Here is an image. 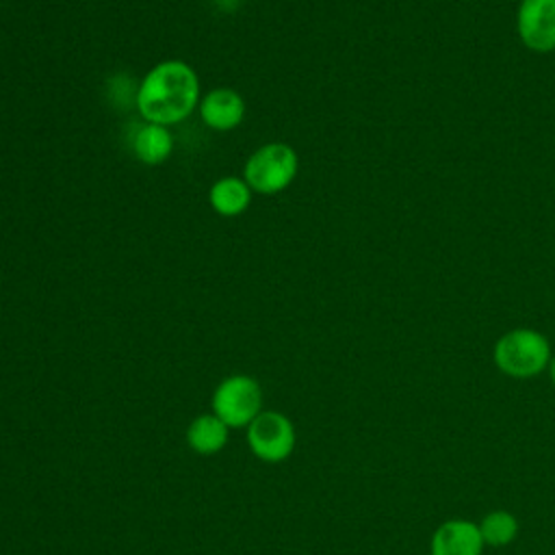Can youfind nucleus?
Here are the masks:
<instances>
[{
    "mask_svg": "<svg viewBox=\"0 0 555 555\" xmlns=\"http://www.w3.org/2000/svg\"><path fill=\"white\" fill-rule=\"evenodd\" d=\"M202 98L197 72L180 59L158 61L137 85L134 106L143 121L173 126L197 111Z\"/></svg>",
    "mask_w": 555,
    "mask_h": 555,
    "instance_id": "1",
    "label": "nucleus"
},
{
    "mask_svg": "<svg viewBox=\"0 0 555 555\" xmlns=\"http://www.w3.org/2000/svg\"><path fill=\"white\" fill-rule=\"evenodd\" d=\"M492 358L501 373L516 379H527L548 369L551 345L542 332L531 327H516L505 332L494 343Z\"/></svg>",
    "mask_w": 555,
    "mask_h": 555,
    "instance_id": "2",
    "label": "nucleus"
},
{
    "mask_svg": "<svg viewBox=\"0 0 555 555\" xmlns=\"http://www.w3.org/2000/svg\"><path fill=\"white\" fill-rule=\"evenodd\" d=\"M299 171V156L293 145L271 141L256 147L243 167V180L254 193L275 195L288 189Z\"/></svg>",
    "mask_w": 555,
    "mask_h": 555,
    "instance_id": "3",
    "label": "nucleus"
},
{
    "mask_svg": "<svg viewBox=\"0 0 555 555\" xmlns=\"http://www.w3.org/2000/svg\"><path fill=\"white\" fill-rule=\"evenodd\" d=\"M210 405L228 427H247L262 412V388L251 375H228L217 384Z\"/></svg>",
    "mask_w": 555,
    "mask_h": 555,
    "instance_id": "4",
    "label": "nucleus"
},
{
    "mask_svg": "<svg viewBox=\"0 0 555 555\" xmlns=\"http://www.w3.org/2000/svg\"><path fill=\"white\" fill-rule=\"evenodd\" d=\"M247 444L249 451L262 462H284L295 449V427L286 414L262 410L247 425Z\"/></svg>",
    "mask_w": 555,
    "mask_h": 555,
    "instance_id": "5",
    "label": "nucleus"
},
{
    "mask_svg": "<svg viewBox=\"0 0 555 555\" xmlns=\"http://www.w3.org/2000/svg\"><path fill=\"white\" fill-rule=\"evenodd\" d=\"M516 30L533 52L555 50V0H522L516 11Z\"/></svg>",
    "mask_w": 555,
    "mask_h": 555,
    "instance_id": "6",
    "label": "nucleus"
},
{
    "mask_svg": "<svg viewBox=\"0 0 555 555\" xmlns=\"http://www.w3.org/2000/svg\"><path fill=\"white\" fill-rule=\"evenodd\" d=\"M197 111H199L202 121L210 130L228 132V130H234L236 126H241V121L245 119L247 104L236 89L217 87V89L206 91L199 98Z\"/></svg>",
    "mask_w": 555,
    "mask_h": 555,
    "instance_id": "7",
    "label": "nucleus"
},
{
    "mask_svg": "<svg viewBox=\"0 0 555 555\" xmlns=\"http://www.w3.org/2000/svg\"><path fill=\"white\" fill-rule=\"evenodd\" d=\"M479 527L464 518L444 520L431 535V555H481Z\"/></svg>",
    "mask_w": 555,
    "mask_h": 555,
    "instance_id": "8",
    "label": "nucleus"
},
{
    "mask_svg": "<svg viewBox=\"0 0 555 555\" xmlns=\"http://www.w3.org/2000/svg\"><path fill=\"white\" fill-rule=\"evenodd\" d=\"M130 147H132V154L139 163H143L147 167H156V165H163L171 156L173 134L167 126L143 121L134 130Z\"/></svg>",
    "mask_w": 555,
    "mask_h": 555,
    "instance_id": "9",
    "label": "nucleus"
},
{
    "mask_svg": "<svg viewBox=\"0 0 555 555\" xmlns=\"http://www.w3.org/2000/svg\"><path fill=\"white\" fill-rule=\"evenodd\" d=\"M251 189L243 176H223L208 189V204L221 217H238L251 204Z\"/></svg>",
    "mask_w": 555,
    "mask_h": 555,
    "instance_id": "10",
    "label": "nucleus"
},
{
    "mask_svg": "<svg viewBox=\"0 0 555 555\" xmlns=\"http://www.w3.org/2000/svg\"><path fill=\"white\" fill-rule=\"evenodd\" d=\"M228 425L212 412L195 416L186 427V444L197 455H215L228 442Z\"/></svg>",
    "mask_w": 555,
    "mask_h": 555,
    "instance_id": "11",
    "label": "nucleus"
},
{
    "mask_svg": "<svg viewBox=\"0 0 555 555\" xmlns=\"http://www.w3.org/2000/svg\"><path fill=\"white\" fill-rule=\"evenodd\" d=\"M477 527H479L483 544H488V546H507V544H512L518 535V529H520L518 518L507 509H494V512L486 514L481 518V522H477Z\"/></svg>",
    "mask_w": 555,
    "mask_h": 555,
    "instance_id": "12",
    "label": "nucleus"
},
{
    "mask_svg": "<svg viewBox=\"0 0 555 555\" xmlns=\"http://www.w3.org/2000/svg\"><path fill=\"white\" fill-rule=\"evenodd\" d=\"M548 375H551V382H553V386H555V356H553L551 362H548Z\"/></svg>",
    "mask_w": 555,
    "mask_h": 555,
    "instance_id": "13",
    "label": "nucleus"
}]
</instances>
